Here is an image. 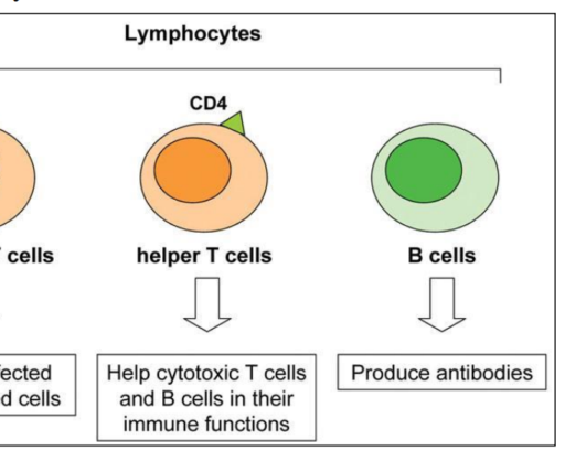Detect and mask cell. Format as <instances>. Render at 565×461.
I'll use <instances>...</instances> for the list:
<instances>
[{
  "instance_id": "1",
  "label": "cell",
  "mask_w": 565,
  "mask_h": 461,
  "mask_svg": "<svg viewBox=\"0 0 565 461\" xmlns=\"http://www.w3.org/2000/svg\"><path fill=\"white\" fill-rule=\"evenodd\" d=\"M456 128L446 124L412 127L382 147L371 180L388 215L406 205H448L473 221L491 205L499 185L495 158L481 139L462 128L450 142Z\"/></svg>"
},
{
  "instance_id": "2",
  "label": "cell",
  "mask_w": 565,
  "mask_h": 461,
  "mask_svg": "<svg viewBox=\"0 0 565 461\" xmlns=\"http://www.w3.org/2000/svg\"><path fill=\"white\" fill-rule=\"evenodd\" d=\"M34 184V165L28 150L0 129V226L28 205Z\"/></svg>"
},
{
  "instance_id": "3",
  "label": "cell",
  "mask_w": 565,
  "mask_h": 461,
  "mask_svg": "<svg viewBox=\"0 0 565 461\" xmlns=\"http://www.w3.org/2000/svg\"><path fill=\"white\" fill-rule=\"evenodd\" d=\"M418 376L420 377V379H423V380H427V379H428V377H429V372H428V369L423 368V369L419 372Z\"/></svg>"
},
{
  "instance_id": "4",
  "label": "cell",
  "mask_w": 565,
  "mask_h": 461,
  "mask_svg": "<svg viewBox=\"0 0 565 461\" xmlns=\"http://www.w3.org/2000/svg\"><path fill=\"white\" fill-rule=\"evenodd\" d=\"M483 377H484V379L490 380V379L493 377V372H492V369L487 368V369L483 372Z\"/></svg>"
},
{
  "instance_id": "5",
  "label": "cell",
  "mask_w": 565,
  "mask_h": 461,
  "mask_svg": "<svg viewBox=\"0 0 565 461\" xmlns=\"http://www.w3.org/2000/svg\"><path fill=\"white\" fill-rule=\"evenodd\" d=\"M498 380H502L504 378V371L503 369H497L495 374H493Z\"/></svg>"
},
{
  "instance_id": "6",
  "label": "cell",
  "mask_w": 565,
  "mask_h": 461,
  "mask_svg": "<svg viewBox=\"0 0 565 461\" xmlns=\"http://www.w3.org/2000/svg\"><path fill=\"white\" fill-rule=\"evenodd\" d=\"M373 377H374L376 380H380V379L383 377L382 371H381V369H375V371L373 372Z\"/></svg>"
},
{
  "instance_id": "7",
  "label": "cell",
  "mask_w": 565,
  "mask_h": 461,
  "mask_svg": "<svg viewBox=\"0 0 565 461\" xmlns=\"http://www.w3.org/2000/svg\"><path fill=\"white\" fill-rule=\"evenodd\" d=\"M408 375H409V378H411L412 380H416V378L418 377V372H417L416 369H414V368H413V369H411V371H409V374H408Z\"/></svg>"
},
{
  "instance_id": "8",
  "label": "cell",
  "mask_w": 565,
  "mask_h": 461,
  "mask_svg": "<svg viewBox=\"0 0 565 461\" xmlns=\"http://www.w3.org/2000/svg\"><path fill=\"white\" fill-rule=\"evenodd\" d=\"M385 377L387 380H392L394 378V372H393V368L392 369H387L385 372Z\"/></svg>"
},
{
  "instance_id": "9",
  "label": "cell",
  "mask_w": 565,
  "mask_h": 461,
  "mask_svg": "<svg viewBox=\"0 0 565 461\" xmlns=\"http://www.w3.org/2000/svg\"><path fill=\"white\" fill-rule=\"evenodd\" d=\"M519 376H521V371H520V369H518V368L513 369V371H512V377H513L514 379H519Z\"/></svg>"
},
{
  "instance_id": "10",
  "label": "cell",
  "mask_w": 565,
  "mask_h": 461,
  "mask_svg": "<svg viewBox=\"0 0 565 461\" xmlns=\"http://www.w3.org/2000/svg\"><path fill=\"white\" fill-rule=\"evenodd\" d=\"M480 377H481V373H480V371H479V369H475V371H473V379H475V380H476V379L478 380Z\"/></svg>"
}]
</instances>
